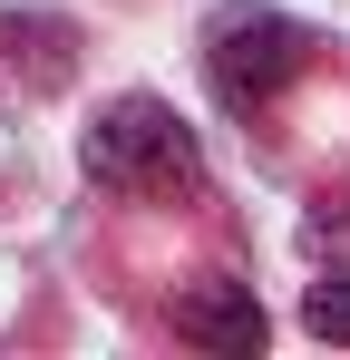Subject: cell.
I'll list each match as a JSON object with an SVG mask.
<instances>
[{
	"label": "cell",
	"instance_id": "cell-1",
	"mask_svg": "<svg viewBox=\"0 0 350 360\" xmlns=\"http://www.w3.org/2000/svg\"><path fill=\"white\" fill-rule=\"evenodd\" d=\"M78 166L108 185V195H195L205 185V156L166 98H117L98 108V127L78 136Z\"/></svg>",
	"mask_w": 350,
	"mask_h": 360
},
{
	"label": "cell",
	"instance_id": "cell-2",
	"mask_svg": "<svg viewBox=\"0 0 350 360\" xmlns=\"http://www.w3.org/2000/svg\"><path fill=\"white\" fill-rule=\"evenodd\" d=\"M292 68H302V30H292L283 10L233 0V10L205 20V78H214L224 108H263V98H283Z\"/></svg>",
	"mask_w": 350,
	"mask_h": 360
},
{
	"label": "cell",
	"instance_id": "cell-3",
	"mask_svg": "<svg viewBox=\"0 0 350 360\" xmlns=\"http://www.w3.org/2000/svg\"><path fill=\"white\" fill-rule=\"evenodd\" d=\"M263 302H253V283H233V273H205L195 292L175 302V341H195V351H224V360H253L263 351Z\"/></svg>",
	"mask_w": 350,
	"mask_h": 360
},
{
	"label": "cell",
	"instance_id": "cell-4",
	"mask_svg": "<svg viewBox=\"0 0 350 360\" xmlns=\"http://www.w3.org/2000/svg\"><path fill=\"white\" fill-rule=\"evenodd\" d=\"M302 243H311L331 273L350 263V185H321V195H311V214H302Z\"/></svg>",
	"mask_w": 350,
	"mask_h": 360
},
{
	"label": "cell",
	"instance_id": "cell-5",
	"mask_svg": "<svg viewBox=\"0 0 350 360\" xmlns=\"http://www.w3.org/2000/svg\"><path fill=\"white\" fill-rule=\"evenodd\" d=\"M302 331H321V341H350V263L331 283H311L302 292Z\"/></svg>",
	"mask_w": 350,
	"mask_h": 360
}]
</instances>
